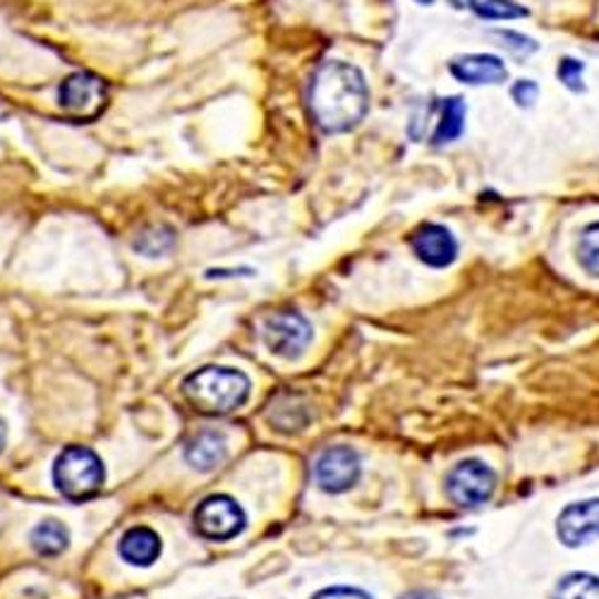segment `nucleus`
I'll return each instance as SVG.
<instances>
[{
	"instance_id": "11",
	"label": "nucleus",
	"mask_w": 599,
	"mask_h": 599,
	"mask_svg": "<svg viewBox=\"0 0 599 599\" xmlns=\"http://www.w3.org/2000/svg\"><path fill=\"white\" fill-rule=\"evenodd\" d=\"M451 75L463 84H499L508 78L506 65L502 58L487 55V53H471V55H458L453 58Z\"/></svg>"
},
{
	"instance_id": "1",
	"label": "nucleus",
	"mask_w": 599,
	"mask_h": 599,
	"mask_svg": "<svg viewBox=\"0 0 599 599\" xmlns=\"http://www.w3.org/2000/svg\"><path fill=\"white\" fill-rule=\"evenodd\" d=\"M310 111L321 133L355 130L370 111V90L360 68L343 61L321 63L310 84Z\"/></svg>"
},
{
	"instance_id": "25",
	"label": "nucleus",
	"mask_w": 599,
	"mask_h": 599,
	"mask_svg": "<svg viewBox=\"0 0 599 599\" xmlns=\"http://www.w3.org/2000/svg\"><path fill=\"white\" fill-rule=\"evenodd\" d=\"M6 446V425H3V420H0V451H3Z\"/></svg>"
},
{
	"instance_id": "9",
	"label": "nucleus",
	"mask_w": 599,
	"mask_h": 599,
	"mask_svg": "<svg viewBox=\"0 0 599 599\" xmlns=\"http://www.w3.org/2000/svg\"><path fill=\"white\" fill-rule=\"evenodd\" d=\"M411 250L413 255L432 269H446L458 259V242L453 233L440 224H422L411 233Z\"/></svg>"
},
{
	"instance_id": "4",
	"label": "nucleus",
	"mask_w": 599,
	"mask_h": 599,
	"mask_svg": "<svg viewBox=\"0 0 599 599\" xmlns=\"http://www.w3.org/2000/svg\"><path fill=\"white\" fill-rule=\"evenodd\" d=\"M58 104L72 118L92 123L109 104V84L94 72H72L58 86Z\"/></svg>"
},
{
	"instance_id": "15",
	"label": "nucleus",
	"mask_w": 599,
	"mask_h": 599,
	"mask_svg": "<svg viewBox=\"0 0 599 599\" xmlns=\"http://www.w3.org/2000/svg\"><path fill=\"white\" fill-rule=\"evenodd\" d=\"M465 130V104L461 96H451L444 101L442 109V121L436 125L434 133V144H446V142H456Z\"/></svg>"
},
{
	"instance_id": "3",
	"label": "nucleus",
	"mask_w": 599,
	"mask_h": 599,
	"mask_svg": "<svg viewBox=\"0 0 599 599\" xmlns=\"http://www.w3.org/2000/svg\"><path fill=\"white\" fill-rule=\"evenodd\" d=\"M104 463L92 448L68 446L53 465L55 489L70 502L92 499L104 487Z\"/></svg>"
},
{
	"instance_id": "6",
	"label": "nucleus",
	"mask_w": 599,
	"mask_h": 599,
	"mask_svg": "<svg viewBox=\"0 0 599 599\" xmlns=\"http://www.w3.org/2000/svg\"><path fill=\"white\" fill-rule=\"evenodd\" d=\"M261 339L273 355L283 360L300 358L310 348L314 331L312 324L300 312H279L265 321Z\"/></svg>"
},
{
	"instance_id": "10",
	"label": "nucleus",
	"mask_w": 599,
	"mask_h": 599,
	"mask_svg": "<svg viewBox=\"0 0 599 599\" xmlns=\"http://www.w3.org/2000/svg\"><path fill=\"white\" fill-rule=\"evenodd\" d=\"M557 535L566 547L590 545L599 537V499L568 504L557 520Z\"/></svg>"
},
{
	"instance_id": "22",
	"label": "nucleus",
	"mask_w": 599,
	"mask_h": 599,
	"mask_svg": "<svg viewBox=\"0 0 599 599\" xmlns=\"http://www.w3.org/2000/svg\"><path fill=\"white\" fill-rule=\"evenodd\" d=\"M510 96H514V101L518 106L523 109H530L537 96H539V86L533 82V80H520L514 84V90H510Z\"/></svg>"
},
{
	"instance_id": "19",
	"label": "nucleus",
	"mask_w": 599,
	"mask_h": 599,
	"mask_svg": "<svg viewBox=\"0 0 599 599\" xmlns=\"http://www.w3.org/2000/svg\"><path fill=\"white\" fill-rule=\"evenodd\" d=\"M467 6L485 20H516L528 14V10L510 3V0H467Z\"/></svg>"
},
{
	"instance_id": "14",
	"label": "nucleus",
	"mask_w": 599,
	"mask_h": 599,
	"mask_svg": "<svg viewBox=\"0 0 599 599\" xmlns=\"http://www.w3.org/2000/svg\"><path fill=\"white\" fill-rule=\"evenodd\" d=\"M32 547L41 554V557H58L68 549L70 535L63 523L58 520H43L32 530Z\"/></svg>"
},
{
	"instance_id": "13",
	"label": "nucleus",
	"mask_w": 599,
	"mask_h": 599,
	"mask_svg": "<svg viewBox=\"0 0 599 599\" xmlns=\"http://www.w3.org/2000/svg\"><path fill=\"white\" fill-rule=\"evenodd\" d=\"M161 549H164L161 547V537L152 528H144V525L130 528L121 537V545H118L123 561H127L130 566H142V568H147L154 561H158Z\"/></svg>"
},
{
	"instance_id": "12",
	"label": "nucleus",
	"mask_w": 599,
	"mask_h": 599,
	"mask_svg": "<svg viewBox=\"0 0 599 599\" xmlns=\"http://www.w3.org/2000/svg\"><path fill=\"white\" fill-rule=\"evenodd\" d=\"M228 456V442L221 432L207 430L197 434L185 448V461L199 473H209L221 465Z\"/></svg>"
},
{
	"instance_id": "17",
	"label": "nucleus",
	"mask_w": 599,
	"mask_h": 599,
	"mask_svg": "<svg viewBox=\"0 0 599 599\" xmlns=\"http://www.w3.org/2000/svg\"><path fill=\"white\" fill-rule=\"evenodd\" d=\"M551 599H599V578L592 574H571L559 580Z\"/></svg>"
},
{
	"instance_id": "20",
	"label": "nucleus",
	"mask_w": 599,
	"mask_h": 599,
	"mask_svg": "<svg viewBox=\"0 0 599 599\" xmlns=\"http://www.w3.org/2000/svg\"><path fill=\"white\" fill-rule=\"evenodd\" d=\"M582 72H586V65L574 61V58H564V61L559 63V80L571 92H586V84H582Z\"/></svg>"
},
{
	"instance_id": "23",
	"label": "nucleus",
	"mask_w": 599,
	"mask_h": 599,
	"mask_svg": "<svg viewBox=\"0 0 599 599\" xmlns=\"http://www.w3.org/2000/svg\"><path fill=\"white\" fill-rule=\"evenodd\" d=\"M312 599H372L364 590L358 588H345V586H335V588H324L319 590Z\"/></svg>"
},
{
	"instance_id": "7",
	"label": "nucleus",
	"mask_w": 599,
	"mask_h": 599,
	"mask_svg": "<svg viewBox=\"0 0 599 599\" xmlns=\"http://www.w3.org/2000/svg\"><path fill=\"white\" fill-rule=\"evenodd\" d=\"M494 489L496 475L489 465L479 461H463L446 477V494L453 504L463 508H477L487 504Z\"/></svg>"
},
{
	"instance_id": "8",
	"label": "nucleus",
	"mask_w": 599,
	"mask_h": 599,
	"mask_svg": "<svg viewBox=\"0 0 599 599\" xmlns=\"http://www.w3.org/2000/svg\"><path fill=\"white\" fill-rule=\"evenodd\" d=\"M360 477V458L350 446H331L314 463L317 485L329 494L348 492Z\"/></svg>"
},
{
	"instance_id": "24",
	"label": "nucleus",
	"mask_w": 599,
	"mask_h": 599,
	"mask_svg": "<svg viewBox=\"0 0 599 599\" xmlns=\"http://www.w3.org/2000/svg\"><path fill=\"white\" fill-rule=\"evenodd\" d=\"M401 599H440V597L432 595V592H425V590H415V592H407V595H403Z\"/></svg>"
},
{
	"instance_id": "5",
	"label": "nucleus",
	"mask_w": 599,
	"mask_h": 599,
	"mask_svg": "<svg viewBox=\"0 0 599 599\" xmlns=\"http://www.w3.org/2000/svg\"><path fill=\"white\" fill-rule=\"evenodd\" d=\"M247 525V516L242 506L226 494H216L204 499L195 510V528L202 537L211 543H226V539L238 537Z\"/></svg>"
},
{
	"instance_id": "16",
	"label": "nucleus",
	"mask_w": 599,
	"mask_h": 599,
	"mask_svg": "<svg viewBox=\"0 0 599 599\" xmlns=\"http://www.w3.org/2000/svg\"><path fill=\"white\" fill-rule=\"evenodd\" d=\"M175 245V230L171 226H149L144 228L137 240H135V250L144 257H164L166 252L173 250Z\"/></svg>"
},
{
	"instance_id": "2",
	"label": "nucleus",
	"mask_w": 599,
	"mask_h": 599,
	"mask_svg": "<svg viewBox=\"0 0 599 599\" xmlns=\"http://www.w3.org/2000/svg\"><path fill=\"white\" fill-rule=\"evenodd\" d=\"M250 379L233 368H202L183 382L185 399L204 415H226L250 399Z\"/></svg>"
},
{
	"instance_id": "26",
	"label": "nucleus",
	"mask_w": 599,
	"mask_h": 599,
	"mask_svg": "<svg viewBox=\"0 0 599 599\" xmlns=\"http://www.w3.org/2000/svg\"><path fill=\"white\" fill-rule=\"evenodd\" d=\"M417 3H420V6H432L434 0H417Z\"/></svg>"
},
{
	"instance_id": "18",
	"label": "nucleus",
	"mask_w": 599,
	"mask_h": 599,
	"mask_svg": "<svg viewBox=\"0 0 599 599\" xmlns=\"http://www.w3.org/2000/svg\"><path fill=\"white\" fill-rule=\"evenodd\" d=\"M578 261L580 267L586 269V273H590L592 279H599V221L590 224L580 233Z\"/></svg>"
},
{
	"instance_id": "21",
	"label": "nucleus",
	"mask_w": 599,
	"mask_h": 599,
	"mask_svg": "<svg viewBox=\"0 0 599 599\" xmlns=\"http://www.w3.org/2000/svg\"><path fill=\"white\" fill-rule=\"evenodd\" d=\"M494 37H499L504 41L502 47H506L508 51H514L516 55H530V53H535L539 49L530 37H523L518 32H508V29H496Z\"/></svg>"
}]
</instances>
